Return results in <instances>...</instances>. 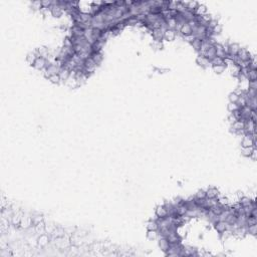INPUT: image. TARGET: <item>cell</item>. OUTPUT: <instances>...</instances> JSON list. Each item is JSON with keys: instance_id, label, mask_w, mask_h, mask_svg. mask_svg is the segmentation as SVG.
<instances>
[{"instance_id": "obj_1", "label": "cell", "mask_w": 257, "mask_h": 257, "mask_svg": "<svg viewBox=\"0 0 257 257\" xmlns=\"http://www.w3.org/2000/svg\"><path fill=\"white\" fill-rule=\"evenodd\" d=\"M183 248L182 243H174V244H170L169 249L165 254L168 256H180L181 255V250Z\"/></svg>"}, {"instance_id": "obj_2", "label": "cell", "mask_w": 257, "mask_h": 257, "mask_svg": "<svg viewBox=\"0 0 257 257\" xmlns=\"http://www.w3.org/2000/svg\"><path fill=\"white\" fill-rule=\"evenodd\" d=\"M50 62L49 59H46L44 57H41V56H38L35 62L33 63V67L35 70H44L46 68V66L48 65V63Z\"/></svg>"}, {"instance_id": "obj_3", "label": "cell", "mask_w": 257, "mask_h": 257, "mask_svg": "<svg viewBox=\"0 0 257 257\" xmlns=\"http://www.w3.org/2000/svg\"><path fill=\"white\" fill-rule=\"evenodd\" d=\"M49 10H50L52 16L56 18L60 17L63 14V9L59 6V1H52V6L49 8Z\"/></svg>"}, {"instance_id": "obj_4", "label": "cell", "mask_w": 257, "mask_h": 257, "mask_svg": "<svg viewBox=\"0 0 257 257\" xmlns=\"http://www.w3.org/2000/svg\"><path fill=\"white\" fill-rule=\"evenodd\" d=\"M231 130L230 131L234 134H243V130H244V121H236L235 123L231 124Z\"/></svg>"}, {"instance_id": "obj_5", "label": "cell", "mask_w": 257, "mask_h": 257, "mask_svg": "<svg viewBox=\"0 0 257 257\" xmlns=\"http://www.w3.org/2000/svg\"><path fill=\"white\" fill-rule=\"evenodd\" d=\"M236 56L238 57L240 60H242V61H250V60L253 59V57L251 56V54L248 52L247 49H245V48H240V50L238 51Z\"/></svg>"}, {"instance_id": "obj_6", "label": "cell", "mask_w": 257, "mask_h": 257, "mask_svg": "<svg viewBox=\"0 0 257 257\" xmlns=\"http://www.w3.org/2000/svg\"><path fill=\"white\" fill-rule=\"evenodd\" d=\"M240 45L238 43H229L227 44V54L232 55V56H235L238 53V51L240 50Z\"/></svg>"}, {"instance_id": "obj_7", "label": "cell", "mask_w": 257, "mask_h": 257, "mask_svg": "<svg viewBox=\"0 0 257 257\" xmlns=\"http://www.w3.org/2000/svg\"><path fill=\"white\" fill-rule=\"evenodd\" d=\"M213 225H214L215 230H216L219 234L223 233L225 230H227V229H228V224L225 222V221H220L219 220V221H217L216 223H214Z\"/></svg>"}, {"instance_id": "obj_8", "label": "cell", "mask_w": 257, "mask_h": 257, "mask_svg": "<svg viewBox=\"0 0 257 257\" xmlns=\"http://www.w3.org/2000/svg\"><path fill=\"white\" fill-rule=\"evenodd\" d=\"M196 62H197V64L199 66H201V67H203V68H206V67H208L209 65H211L210 60L207 59V57L204 56V55H198L197 59H196Z\"/></svg>"}, {"instance_id": "obj_9", "label": "cell", "mask_w": 257, "mask_h": 257, "mask_svg": "<svg viewBox=\"0 0 257 257\" xmlns=\"http://www.w3.org/2000/svg\"><path fill=\"white\" fill-rule=\"evenodd\" d=\"M158 239H159L158 244H159L160 249H161L164 253H166V252H167V250L169 249V247H170V242L168 241V239L165 238V237H159Z\"/></svg>"}, {"instance_id": "obj_10", "label": "cell", "mask_w": 257, "mask_h": 257, "mask_svg": "<svg viewBox=\"0 0 257 257\" xmlns=\"http://www.w3.org/2000/svg\"><path fill=\"white\" fill-rule=\"evenodd\" d=\"M168 241L170 242V244H174V243H181V237L177 233V231H172L170 232V234L167 237Z\"/></svg>"}, {"instance_id": "obj_11", "label": "cell", "mask_w": 257, "mask_h": 257, "mask_svg": "<svg viewBox=\"0 0 257 257\" xmlns=\"http://www.w3.org/2000/svg\"><path fill=\"white\" fill-rule=\"evenodd\" d=\"M168 210L164 206V204L161 206H158L156 208V216L157 218H166L168 217Z\"/></svg>"}, {"instance_id": "obj_12", "label": "cell", "mask_w": 257, "mask_h": 257, "mask_svg": "<svg viewBox=\"0 0 257 257\" xmlns=\"http://www.w3.org/2000/svg\"><path fill=\"white\" fill-rule=\"evenodd\" d=\"M179 31H180V33L183 35L184 37H188V36H191L192 35V28L188 23L183 24V25L180 27Z\"/></svg>"}, {"instance_id": "obj_13", "label": "cell", "mask_w": 257, "mask_h": 257, "mask_svg": "<svg viewBox=\"0 0 257 257\" xmlns=\"http://www.w3.org/2000/svg\"><path fill=\"white\" fill-rule=\"evenodd\" d=\"M152 34H153L155 41H160V42H162V40L164 39V31H162L160 28L152 30Z\"/></svg>"}, {"instance_id": "obj_14", "label": "cell", "mask_w": 257, "mask_h": 257, "mask_svg": "<svg viewBox=\"0 0 257 257\" xmlns=\"http://www.w3.org/2000/svg\"><path fill=\"white\" fill-rule=\"evenodd\" d=\"M93 59V61L96 62V65H99L101 63V61H103L104 59V56H103V53H101V51H98V52H93L92 53V56H90Z\"/></svg>"}, {"instance_id": "obj_15", "label": "cell", "mask_w": 257, "mask_h": 257, "mask_svg": "<svg viewBox=\"0 0 257 257\" xmlns=\"http://www.w3.org/2000/svg\"><path fill=\"white\" fill-rule=\"evenodd\" d=\"M36 52H37L38 56H41V57H44V59H49V54H50V52H49L48 48L39 47V48L36 49Z\"/></svg>"}, {"instance_id": "obj_16", "label": "cell", "mask_w": 257, "mask_h": 257, "mask_svg": "<svg viewBox=\"0 0 257 257\" xmlns=\"http://www.w3.org/2000/svg\"><path fill=\"white\" fill-rule=\"evenodd\" d=\"M177 35V31L173 29H167L164 32V39L166 40H173L174 38L176 37Z\"/></svg>"}, {"instance_id": "obj_17", "label": "cell", "mask_w": 257, "mask_h": 257, "mask_svg": "<svg viewBox=\"0 0 257 257\" xmlns=\"http://www.w3.org/2000/svg\"><path fill=\"white\" fill-rule=\"evenodd\" d=\"M37 57H38V54H37L36 50H35V51H31V52H29V53L27 54L26 60H27V62H28V63H30L31 65H33V63L35 62V60H36Z\"/></svg>"}, {"instance_id": "obj_18", "label": "cell", "mask_w": 257, "mask_h": 257, "mask_svg": "<svg viewBox=\"0 0 257 257\" xmlns=\"http://www.w3.org/2000/svg\"><path fill=\"white\" fill-rule=\"evenodd\" d=\"M147 229L148 230L158 231L159 225H158V222H157V218L156 219H151L150 221H149V222L147 223Z\"/></svg>"}, {"instance_id": "obj_19", "label": "cell", "mask_w": 257, "mask_h": 257, "mask_svg": "<svg viewBox=\"0 0 257 257\" xmlns=\"http://www.w3.org/2000/svg\"><path fill=\"white\" fill-rule=\"evenodd\" d=\"M203 55H204L205 57H207V59H208L209 60L213 59L214 57L216 56V50H215V47H214V46H211V47H210L208 50H207Z\"/></svg>"}, {"instance_id": "obj_20", "label": "cell", "mask_w": 257, "mask_h": 257, "mask_svg": "<svg viewBox=\"0 0 257 257\" xmlns=\"http://www.w3.org/2000/svg\"><path fill=\"white\" fill-rule=\"evenodd\" d=\"M195 14L196 15H205L207 14V8L205 5L203 4H198L197 8L195 9Z\"/></svg>"}, {"instance_id": "obj_21", "label": "cell", "mask_w": 257, "mask_h": 257, "mask_svg": "<svg viewBox=\"0 0 257 257\" xmlns=\"http://www.w3.org/2000/svg\"><path fill=\"white\" fill-rule=\"evenodd\" d=\"M218 197V190L215 188H209L206 190V198H217Z\"/></svg>"}, {"instance_id": "obj_22", "label": "cell", "mask_w": 257, "mask_h": 257, "mask_svg": "<svg viewBox=\"0 0 257 257\" xmlns=\"http://www.w3.org/2000/svg\"><path fill=\"white\" fill-rule=\"evenodd\" d=\"M210 63H211L212 66H214V65H220V64H225V63L227 64V62H226L224 59H221V57H218V56H215L213 59L210 60Z\"/></svg>"}, {"instance_id": "obj_23", "label": "cell", "mask_w": 257, "mask_h": 257, "mask_svg": "<svg viewBox=\"0 0 257 257\" xmlns=\"http://www.w3.org/2000/svg\"><path fill=\"white\" fill-rule=\"evenodd\" d=\"M240 73H241V68H240L238 65L232 63V67H231V74L232 76H235V77H238L240 76Z\"/></svg>"}, {"instance_id": "obj_24", "label": "cell", "mask_w": 257, "mask_h": 257, "mask_svg": "<svg viewBox=\"0 0 257 257\" xmlns=\"http://www.w3.org/2000/svg\"><path fill=\"white\" fill-rule=\"evenodd\" d=\"M190 43H191L192 47L194 48L197 52L200 50V47H201V40H200V39H197V38H193V39L190 41Z\"/></svg>"}, {"instance_id": "obj_25", "label": "cell", "mask_w": 257, "mask_h": 257, "mask_svg": "<svg viewBox=\"0 0 257 257\" xmlns=\"http://www.w3.org/2000/svg\"><path fill=\"white\" fill-rule=\"evenodd\" d=\"M239 98H240V96H239V95L236 92L230 93H229V96H228L229 103H238Z\"/></svg>"}, {"instance_id": "obj_26", "label": "cell", "mask_w": 257, "mask_h": 257, "mask_svg": "<svg viewBox=\"0 0 257 257\" xmlns=\"http://www.w3.org/2000/svg\"><path fill=\"white\" fill-rule=\"evenodd\" d=\"M253 203V200H251L249 197H243L240 199V202L239 204L241 205L242 207H246V206H249L251 204Z\"/></svg>"}, {"instance_id": "obj_27", "label": "cell", "mask_w": 257, "mask_h": 257, "mask_svg": "<svg viewBox=\"0 0 257 257\" xmlns=\"http://www.w3.org/2000/svg\"><path fill=\"white\" fill-rule=\"evenodd\" d=\"M49 242V238L47 235H40V237L38 238V244L40 245V246H45V245H47Z\"/></svg>"}, {"instance_id": "obj_28", "label": "cell", "mask_w": 257, "mask_h": 257, "mask_svg": "<svg viewBox=\"0 0 257 257\" xmlns=\"http://www.w3.org/2000/svg\"><path fill=\"white\" fill-rule=\"evenodd\" d=\"M247 81H257V70H249L247 74Z\"/></svg>"}, {"instance_id": "obj_29", "label": "cell", "mask_w": 257, "mask_h": 257, "mask_svg": "<svg viewBox=\"0 0 257 257\" xmlns=\"http://www.w3.org/2000/svg\"><path fill=\"white\" fill-rule=\"evenodd\" d=\"M147 237L149 240H156L159 238V234H158V231H155V230H148V233H147Z\"/></svg>"}, {"instance_id": "obj_30", "label": "cell", "mask_w": 257, "mask_h": 257, "mask_svg": "<svg viewBox=\"0 0 257 257\" xmlns=\"http://www.w3.org/2000/svg\"><path fill=\"white\" fill-rule=\"evenodd\" d=\"M226 66H227V64L225 63V64L214 65V66H212V67H213V70L215 71V73H218V74H220V73H224V70H226Z\"/></svg>"}, {"instance_id": "obj_31", "label": "cell", "mask_w": 257, "mask_h": 257, "mask_svg": "<svg viewBox=\"0 0 257 257\" xmlns=\"http://www.w3.org/2000/svg\"><path fill=\"white\" fill-rule=\"evenodd\" d=\"M247 234H250L252 236L257 235V224L247 226Z\"/></svg>"}, {"instance_id": "obj_32", "label": "cell", "mask_w": 257, "mask_h": 257, "mask_svg": "<svg viewBox=\"0 0 257 257\" xmlns=\"http://www.w3.org/2000/svg\"><path fill=\"white\" fill-rule=\"evenodd\" d=\"M253 149H256V148H253V147H248V148H242L241 149V154L242 156L244 157H250L251 156V153H252Z\"/></svg>"}, {"instance_id": "obj_33", "label": "cell", "mask_w": 257, "mask_h": 257, "mask_svg": "<svg viewBox=\"0 0 257 257\" xmlns=\"http://www.w3.org/2000/svg\"><path fill=\"white\" fill-rule=\"evenodd\" d=\"M227 109L230 113H233V112H235V110H238L240 109V107L237 103H229L227 106Z\"/></svg>"}, {"instance_id": "obj_34", "label": "cell", "mask_w": 257, "mask_h": 257, "mask_svg": "<svg viewBox=\"0 0 257 257\" xmlns=\"http://www.w3.org/2000/svg\"><path fill=\"white\" fill-rule=\"evenodd\" d=\"M48 79L52 82V84H56L62 81L61 79H60V76H59V74H53V76H49Z\"/></svg>"}, {"instance_id": "obj_35", "label": "cell", "mask_w": 257, "mask_h": 257, "mask_svg": "<svg viewBox=\"0 0 257 257\" xmlns=\"http://www.w3.org/2000/svg\"><path fill=\"white\" fill-rule=\"evenodd\" d=\"M255 224H257V217L248 216L247 219H246V226L255 225Z\"/></svg>"}, {"instance_id": "obj_36", "label": "cell", "mask_w": 257, "mask_h": 257, "mask_svg": "<svg viewBox=\"0 0 257 257\" xmlns=\"http://www.w3.org/2000/svg\"><path fill=\"white\" fill-rule=\"evenodd\" d=\"M196 199H205L206 198V191L205 190H200L196 193V195L194 196Z\"/></svg>"}, {"instance_id": "obj_37", "label": "cell", "mask_w": 257, "mask_h": 257, "mask_svg": "<svg viewBox=\"0 0 257 257\" xmlns=\"http://www.w3.org/2000/svg\"><path fill=\"white\" fill-rule=\"evenodd\" d=\"M247 90H257V81H248V88Z\"/></svg>"}, {"instance_id": "obj_38", "label": "cell", "mask_w": 257, "mask_h": 257, "mask_svg": "<svg viewBox=\"0 0 257 257\" xmlns=\"http://www.w3.org/2000/svg\"><path fill=\"white\" fill-rule=\"evenodd\" d=\"M250 158H252V160H254V161H256V160H257V150H256V149H253L252 153H251Z\"/></svg>"}, {"instance_id": "obj_39", "label": "cell", "mask_w": 257, "mask_h": 257, "mask_svg": "<svg viewBox=\"0 0 257 257\" xmlns=\"http://www.w3.org/2000/svg\"><path fill=\"white\" fill-rule=\"evenodd\" d=\"M228 120H229V121H230V124H233V123H235V121H237V119L235 118V116H234L233 114H230V116H229V118H228Z\"/></svg>"}]
</instances>
